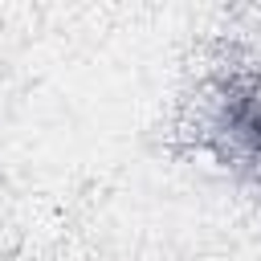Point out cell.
I'll return each mask as SVG.
<instances>
[{"instance_id": "6da1fadb", "label": "cell", "mask_w": 261, "mask_h": 261, "mask_svg": "<svg viewBox=\"0 0 261 261\" xmlns=\"http://www.w3.org/2000/svg\"><path fill=\"white\" fill-rule=\"evenodd\" d=\"M228 130H232V139L261 163V98H249V102L232 106V114H228Z\"/></svg>"}]
</instances>
